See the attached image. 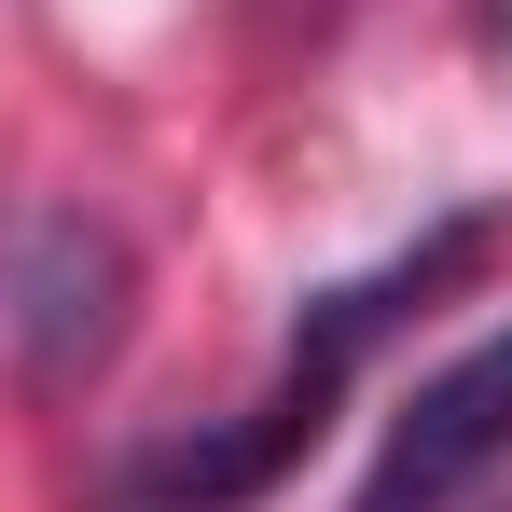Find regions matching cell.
<instances>
[{"mask_svg":"<svg viewBox=\"0 0 512 512\" xmlns=\"http://www.w3.org/2000/svg\"><path fill=\"white\" fill-rule=\"evenodd\" d=\"M499 457H512V333H485L388 416V457H374L360 512H443L457 485H485Z\"/></svg>","mask_w":512,"mask_h":512,"instance_id":"obj_2","label":"cell"},{"mask_svg":"<svg viewBox=\"0 0 512 512\" xmlns=\"http://www.w3.org/2000/svg\"><path fill=\"white\" fill-rule=\"evenodd\" d=\"M111 333H125V236L56 194H14L0 208V346L42 388H70L111 360Z\"/></svg>","mask_w":512,"mask_h":512,"instance_id":"obj_1","label":"cell"}]
</instances>
